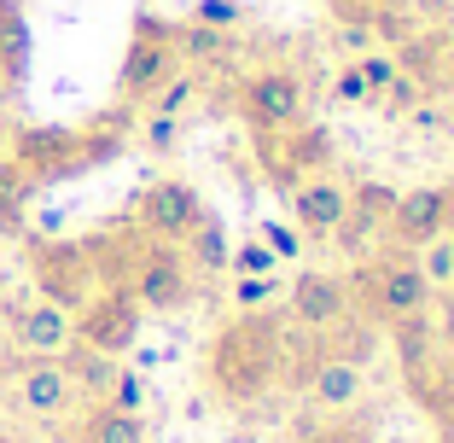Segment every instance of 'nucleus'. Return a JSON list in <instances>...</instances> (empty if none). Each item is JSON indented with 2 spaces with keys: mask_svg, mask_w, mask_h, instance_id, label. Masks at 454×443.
I'll list each match as a JSON object with an SVG mask.
<instances>
[{
  "mask_svg": "<svg viewBox=\"0 0 454 443\" xmlns=\"http://www.w3.org/2000/svg\"><path fill=\"white\" fill-rule=\"evenodd\" d=\"M181 47H175V24L158 12H134L129 29V47H122V65H117V106H152L169 76H181Z\"/></svg>",
  "mask_w": 454,
  "mask_h": 443,
  "instance_id": "nucleus-4",
  "label": "nucleus"
},
{
  "mask_svg": "<svg viewBox=\"0 0 454 443\" xmlns=\"http://www.w3.org/2000/svg\"><path fill=\"white\" fill-rule=\"evenodd\" d=\"M286 374V315L274 309H239L227 327H215L204 350V385L227 408H256L280 391Z\"/></svg>",
  "mask_w": 454,
  "mask_h": 443,
  "instance_id": "nucleus-2",
  "label": "nucleus"
},
{
  "mask_svg": "<svg viewBox=\"0 0 454 443\" xmlns=\"http://www.w3.org/2000/svg\"><path fill=\"white\" fill-rule=\"evenodd\" d=\"M199 216H204V199L192 181H181V175H158V181H146V187L134 193V228L146 233V240H169L181 245L192 228H199Z\"/></svg>",
  "mask_w": 454,
  "mask_h": 443,
  "instance_id": "nucleus-10",
  "label": "nucleus"
},
{
  "mask_svg": "<svg viewBox=\"0 0 454 443\" xmlns=\"http://www.w3.org/2000/svg\"><path fill=\"white\" fill-rule=\"evenodd\" d=\"M286 199H292V228L303 233V240H333L338 222L349 216V187L338 181L333 170H326V175H309V181H297Z\"/></svg>",
  "mask_w": 454,
  "mask_h": 443,
  "instance_id": "nucleus-14",
  "label": "nucleus"
},
{
  "mask_svg": "<svg viewBox=\"0 0 454 443\" xmlns=\"http://www.w3.org/2000/svg\"><path fill=\"white\" fill-rule=\"evenodd\" d=\"M449 292H454V286H449Z\"/></svg>",
  "mask_w": 454,
  "mask_h": 443,
  "instance_id": "nucleus-38",
  "label": "nucleus"
},
{
  "mask_svg": "<svg viewBox=\"0 0 454 443\" xmlns=\"http://www.w3.org/2000/svg\"><path fill=\"white\" fill-rule=\"evenodd\" d=\"M6 385H12L18 415H29V420H65L76 408V385H70L59 356H18L6 368Z\"/></svg>",
  "mask_w": 454,
  "mask_h": 443,
  "instance_id": "nucleus-11",
  "label": "nucleus"
},
{
  "mask_svg": "<svg viewBox=\"0 0 454 443\" xmlns=\"http://www.w3.org/2000/svg\"><path fill=\"white\" fill-rule=\"evenodd\" d=\"M70 327H76V344L99 350V356H129V350L140 344L146 309L134 304L129 286H99V292L70 315Z\"/></svg>",
  "mask_w": 454,
  "mask_h": 443,
  "instance_id": "nucleus-9",
  "label": "nucleus"
},
{
  "mask_svg": "<svg viewBox=\"0 0 454 443\" xmlns=\"http://www.w3.org/2000/svg\"><path fill=\"white\" fill-rule=\"evenodd\" d=\"M6 333H12L18 356H65L70 338H76V327H70V309L47 304V297H29V304H12Z\"/></svg>",
  "mask_w": 454,
  "mask_h": 443,
  "instance_id": "nucleus-15",
  "label": "nucleus"
},
{
  "mask_svg": "<svg viewBox=\"0 0 454 443\" xmlns=\"http://www.w3.org/2000/svg\"><path fill=\"white\" fill-rule=\"evenodd\" d=\"M379 99H385L390 111H419V106H426V82L408 76V70H396V82H390V88H385Z\"/></svg>",
  "mask_w": 454,
  "mask_h": 443,
  "instance_id": "nucleus-30",
  "label": "nucleus"
},
{
  "mask_svg": "<svg viewBox=\"0 0 454 443\" xmlns=\"http://www.w3.org/2000/svg\"><path fill=\"white\" fill-rule=\"evenodd\" d=\"M408 385V397H414L419 408H426V420L442 431V443H454V350H437L419 374L402 379Z\"/></svg>",
  "mask_w": 454,
  "mask_h": 443,
  "instance_id": "nucleus-17",
  "label": "nucleus"
},
{
  "mask_svg": "<svg viewBox=\"0 0 454 443\" xmlns=\"http://www.w3.org/2000/svg\"><path fill=\"white\" fill-rule=\"evenodd\" d=\"M256 163L280 193H292L297 181L333 170V135L321 123H292V129H274V135H256Z\"/></svg>",
  "mask_w": 454,
  "mask_h": 443,
  "instance_id": "nucleus-8",
  "label": "nucleus"
},
{
  "mask_svg": "<svg viewBox=\"0 0 454 443\" xmlns=\"http://www.w3.org/2000/svg\"><path fill=\"white\" fill-rule=\"evenodd\" d=\"M24 263H29V281H35V297L70 309V315L99 292V269H94L88 240H29Z\"/></svg>",
  "mask_w": 454,
  "mask_h": 443,
  "instance_id": "nucleus-6",
  "label": "nucleus"
},
{
  "mask_svg": "<svg viewBox=\"0 0 454 443\" xmlns=\"http://www.w3.org/2000/svg\"><path fill=\"white\" fill-rule=\"evenodd\" d=\"M175 47H181V65H204V59H222L227 53V29L210 24H175Z\"/></svg>",
  "mask_w": 454,
  "mask_h": 443,
  "instance_id": "nucleus-25",
  "label": "nucleus"
},
{
  "mask_svg": "<svg viewBox=\"0 0 454 443\" xmlns=\"http://www.w3.org/2000/svg\"><path fill=\"white\" fill-rule=\"evenodd\" d=\"M181 251H187L192 274H222V269H227V251H233V245H227L222 216L204 210V216H199V228H192L187 240H181Z\"/></svg>",
  "mask_w": 454,
  "mask_h": 443,
  "instance_id": "nucleus-23",
  "label": "nucleus"
},
{
  "mask_svg": "<svg viewBox=\"0 0 454 443\" xmlns=\"http://www.w3.org/2000/svg\"><path fill=\"white\" fill-rule=\"evenodd\" d=\"M227 269H233V274H274V269H280V257H274V251H268V245L251 233L245 245H233V251H227Z\"/></svg>",
  "mask_w": 454,
  "mask_h": 443,
  "instance_id": "nucleus-28",
  "label": "nucleus"
},
{
  "mask_svg": "<svg viewBox=\"0 0 454 443\" xmlns=\"http://www.w3.org/2000/svg\"><path fill=\"white\" fill-rule=\"evenodd\" d=\"M333 94L344 99V106H361V99H373V94H367V76H361V65H344V70H338Z\"/></svg>",
  "mask_w": 454,
  "mask_h": 443,
  "instance_id": "nucleus-35",
  "label": "nucleus"
},
{
  "mask_svg": "<svg viewBox=\"0 0 454 443\" xmlns=\"http://www.w3.org/2000/svg\"><path fill=\"white\" fill-rule=\"evenodd\" d=\"M356 65H361V76H367V94H373V99L385 94L390 82H396V70H402V65H396V53H361Z\"/></svg>",
  "mask_w": 454,
  "mask_h": 443,
  "instance_id": "nucleus-31",
  "label": "nucleus"
},
{
  "mask_svg": "<svg viewBox=\"0 0 454 443\" xmlns=\"http://www.w3.org/2000/svg\"><path fill=\"white\" fill-rule=\"evenodd\" d=\"M29 76V18L18 0H0V99H12Z\"/></svg>",
  "mask_w": 454,
  "mask_h": 443,
  "instance_id": "nucleus-18",
  "label": "nucleus"
},
{
  "mask_svg": "<svg viewBox=\"0 0 454 443\" xmlns=\"http://www.w3.org/2000/svg\"><path fill=\"white\" fill-rule=\"evenodd\" d=\"M414 263H419V274L431 281V292H449V286H454V233H442V240L419 245Z\"/></svg>",
  "mask_w": 454,
  "mask_h": 443,
  "instance_id": "nucleus-26",
  "label": "nucleus"
},
{
  "mask_svg": "<svg viewBox=\"0 0 454 443\" xmlns=\"http://www.w3.org/2000/svg\"><path fill=\"white\" fill-rule=\"evenodd\" d=\"M379 338H385V327H373L367 315H356V309H349L344 321H333L321 333V344H326V356H344V362L367 368V362H373V350H379Z\"/></svg>",
  "mask_w": 454,
  "mask_h": 443,
  "instance_id": "nucleus-22",
  "label": "nucleus"
},
{
  "mask_svg": "<svg viewBox=\"0 0 454 443\" xmlns=\"http://www.w3.org/2000/svg\"><path fill=\"white\" fill-rule=\"evenodd\" d=\"M256 240H262L268 251L280 257V263H292V257L303 251V233H297L292 222H256Z\"/></svg>",
  "mask_w": 454,
  "mask_h": 443,
  "instance_id": "nucleus-29",
  "label": "nucleus"
},
{
  "mask_svg": "<svg viewBox=\"0 0 454 443\" xmlns=\"http://www.w3.org/2000/svg\"><path fill=\"white\" fill-rule=\"evenodd\" d=\"M29 204H35V181L0 152V233H24Z\"/></svg>",
  "mask_w": 454,
  "mask_h": 443,
  "instance_id": "nucleus-24",
  "label": "nucleus"
},
{
  "mask_svg": "<svg viewBox=\"0 0 454 443\" xmlns=\"http://www.w3.org/2000/svg\"><path fill=\"white\" fill-rule=\"evenodd\" d=\"M303 397H309L315 408H326V415H349V408L367 397V368L344 362V356H326V344H321V362L309 368Z\"/></svg>",
  "mask_w": 454,
  "mask_h": 443,
  "instance_id": "nucleus-16",
  "label": "nucleus"
},
{
  "mask_svg": "<svg viewBox=\"0 0 454 443\" xmlns=\"http://www.w3.org/2000/svg\"><path fill=\"white\" fill-rule=\"evenodd\" d=\"M6 135H12V123H6V111H0V152H6Z\"/></svg>",
  "mask_w": 454,
  "mask_h": 443,
  "instance_id": "nucleus-37",
  "label": "nucleus"
},
{
  "mask_svg": "<svg viewBox=\"0 0 454 443\" xmlns=\"http://www.w3.org/2000/svg\"><path fill=\"white\" fill-rule=\"evenodd\" d=\"M134 135V111L111 106L88 123H12L6 135V158L41 187H65V181H82V175L106 170V163L122 158Z\"/></svg>",
  "mask_w": 454,
  "mask_h": 443,
  "instance_id": "nucleus-1",
  "label": "nucleus"
},
{
  "mask_svg": "<svg viewBox=\"0 0 454 443\" xmlns=\"http://www.w3.org/2000/svg\"><path fill=\"white\" fill-rule=\"evenodd\" d=\"M431 281L419 274L414 251H385L379 245L373 257H361L356 274H349V309L367 315L373 327H396L402 315H419L431 309Z\"/></svg>",
  "mask_w": 454,
  "mask_h": 443,
  "instance_id": "nucleus-3",
  "label": "nucleus"
},
{
  "mask_svg": "<svg viewBox=\"0 0 454 443\" xmlns=\"http://www.w3.org/2000/svg\"><path fill=\"white\" fill-rule=\"evenodd\" d=\"M140 233V228H134ZM122 286L134 292V304L146 309V315H181V309L199 297V274H192L187 251L169 240H134V257H129V274Z\"/></svg>",
  "mask_w": 454,
  "mask_h": 443,
  "instance_id": "nucleus-5",
  "label": "nucleus"
},
{
  "mask_svg": "<svg viewBox=\"0 0 454 443\" xmlns=\"http://www.w3.org/2000/svg\"><path fill=\"white\" fill-rule=\"evenodd\" d=\"M65 362V374H70V385H76V403H106V391H111V379H117V356H99V350H88V344H76L70 338V350L59 356Z\"/></svg>",
  "mask_w": 454,
  "mask_h": 443,
  "instance_id": "nucleus-21",
  "label": "nucleus"
},
{
  "mask_svg": "<svg viewBox=\"0 0 454 443\" xmlns=\"http://www.w3.org/2000/svg\"><path fill=\"white\" fill-rule=\"evenodd\" d=\"M70 443H146V415H122L111 403H88Z\"/></svg>",
  "mask_w": 454,
  "mask_h": 443,
  "instance_id": "nucleus-20",
  "label": "nucleus"
},
{
  "mask_svg": "<svg viewBox=\"0 0 454 443\" xmlns=\"http://www.w3.org/2000/svg\"><path fill=\"white\" fill-rule=\"evenodd\" d=\"M140 140H146L152 152H169L175 140H181V117H158V111H146V123H140Z\"/></svg>",
  "mask_w": 454,
  "mask_h": 443,
  "instance_id": "nucleus-33",
  "label": "nucleus"
},
{
  "mask_svg": "<svg viewBox=\"0 0 454 443\" xmlns=\"http://www.w3.org/2000/svg\"><path fill=\"white\" fill-rule=\"evenodd\" d=\"M385 338H390V350H396L402 379H408V374H419V368H426L431 356L442 350L437 327H431V309H419V315H402L396 327H385Z\"/></svg>",
  "mask_w": 454,
  "mask_h": 443,
  "instance_id": "nucleus-19",
  "label": "nucleus"
},
{
  "mask_svg": "<svg viewBox=\"0 0 454 443\" xmlns=\"http://www.w3.org/2000/svg\"><path fill=\"white\" fill-rule=\"evenodd\" d=\"M280 292V281L274 274H239V286H233V304L239 309H268V297Z\"/></svg>",
  "mask_w": 454,
  "mask_h": 443,
  "instance_id": "nucleus-32",
  "label": "nucleus"
},
{
  "mask_svg": "<svg viewBox=\"0 0 454 443\" xmlns=\"http://www.w3.org/2000/svg\"><path fill=\"white\" fill-rule=\"evenodd\" d=\"M442 233H449V187H408L390 204L379 245L385 251H419V245L442 240Z\"/></svg>",
  "mask_w": 454,
  "mask_h": 443,
  "instance_id": "nucleus-12",
  "label": "nucleus"
},
{
  "mask_svg": "<svg viewBox=\"0 0 454 443\" xmlns=\"http://www.w3.org/2000/svg\"><path fill=\"white\" fill-rule=\"evenodd\" d=\"M106 403L122 408V415H146V379L134 374V368H117V379H111Z\"/></svg>",
  "mask_w": 454,
  "mask_h": 443,
  "instance_id": "nucleus-27",
  "label": "nucleus"
},
{
  "mask_svg": "<svg viewBox=\"0 0 454 443\" xmlns=\"http://www.w3.org/2000/svg\"><path fill=\"white\" fill-rule=\"evenodd\" d=\"M431 327H437V338H442V350H454V292H442V297H431Z\"/></svg>",
  "mask_w": 454,
  "mask_h": 443,
  "instance_id": "nucleus-36",
  "label": "nucleus"
},
{
  "mask_svg": "<svg viewBox=\"0 0 454 443\" xmlns=\"http://www.w3.org/2000/svg\"><path fill=\"white\" fill-rule=\"evenodd\" d=\"M192 24L233 29V24H239V0H199V6H192Z\"/></svg>",
  "mask_w": 454,
  "mask_h": 443,
  "instance_id": "nucleus-34",
  "label": "nucleus"
},
{
  "mask_svg": "<svg viewBox=\"0 0 454 443\" xmlns=\"http://www.w3.org/2000/svg\"><path fill=\"white\" fill-rule=\"evenodd\" d=\"M233 106H239V117H245L251 135H274V129L303 123L309 82L297 76V70H286V65H262V70H251V76L233 88Z\"/></svg>",
  "mask_w": 454,
  "mask_h": 443,
  "instance_id": "nucleus-7",
  "label": "nucleus"
},
{
  "mask_svg": "<svg viewBox=\"0 0 454 443\" xmlns=\"http://www.w3.org/2000/svg\"><path fill=\"white\" fill-rule=\"evenodd\" d=\"M286 304H292V327L303 333H326L333 321L349 315V281L326 269H303L292 286H286Z\"/></svg>",
  "mask_w": 454,
  "mask_h": 443,
  "instance_id": "nucleus-13",
  "label": "nucleus"
}]
</instances>
